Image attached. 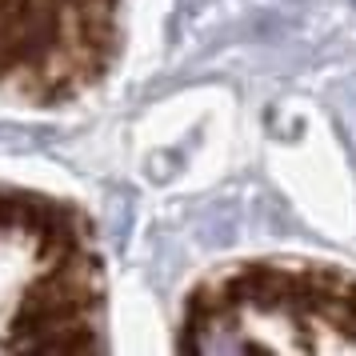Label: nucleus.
I'll return each mask as SVG.
<instances>
[{"mask_svg": "<svg viewBox=\"0 0 356 356\" xmlns=\"http://www.w3.org/2000/svg\"><path fill=\"white\" fill-rule=\"evenodd\" d=\"M188 353H356V276L308 260H244L188 296Z\"/></svg>", "mask_w": 356, "mask_h": 356, "instance_id": "f03ea898", "label": "nucleus"}, {"mask_svg": "<svg viewBox=\"0 0 356 356\" xmlns=\"http://www.w3.org/2000/svg\"><path fill=\"white\" fill-rule=\"evenodd\" d=\"M124 0H0V97L60 104L116 65Z\"/></svg>", "mask_w": 356, "mask_h": 356, "instance_id": "7ed1b4c3", "label": "nucleus"}, {"mask_svg": "<svg viewBox=\"0 0 356 356\" xmlns=\"http://www.w3.org/2000/svg\"><path fill=\"white\" fill-rule=\"evenodd\" d=\"M104 348V276L84 216L0 188V353Z\"/></svg>", "mask_w": 356, "mask_h": 356, "instance_id": "f257e3e1", "label": "nucleus"}]
</instances>
